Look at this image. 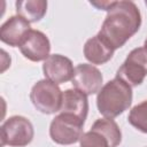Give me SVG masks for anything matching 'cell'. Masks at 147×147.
Returning <instances> with one entry per match:
<instances>
[{"label":"cell","instance_id":"8","mask_svg":"<svg viewBox=\"0 0 147 147\" xmlns=\"http://www.w3.org/2000/svg\"><path fill=\"white\" fill-rule=\"evenodd\" d=\"M20 51L25 59L32 62L45 61L51 55V42L44 32L31 29L21 44Z\"/></svg>","mask_w":147,"mask_h":147},{"label":"cell","instance_id":"5","mask_svg":"<svg viewBox=\"0 0 147 147\" xmlns=\"http://www.w3.org/2000/svg\"><path fill=\"white\" fill-rule=\"evenodd\" d=\"M1 147L28 146L34 136L32 123L24 116L15 115L9 117L1 125Z\"/></svg>","mask_w":147,"mask_h":147},{"label":"cell","instance_id":"7","mask_svg":"<svg viewBox=\"0 0 147 147\" xmlns=\"http://www.w3.org/2000/svg\"><path fill=\"white\" fill-rule=\"evenodd\" d=\"M71 83L76 90L86 95H91L99 93L103 86V77L101 71L93 64L80 63L75 68Z\"/></svg>","mask_w":147,"mask_h":147},{"label":"cell","instance_id":"19","mask_svg":"<svg viewBox=\"0 0 147 147\" xmlns=\"http://www.w3.org/2000/svg\"><path fill=\"white\" fill-rule=\"evenodd\" d=\"M145 5H146V6H147V0H146V1H145Z\"/></svg>","mask_w":147,"mask_h":147},{"label":"cell","instance_id":"1","mask_svg":"<svg viewBox=\"0 0 147 147\" xmlns=\"http://www.w3.org/2000/svg\"><path fill=\"white\" fill-rule=\"evenodd\" d=\"M140 25L141 14L133 1H114L98 36L116 51L139 31Z\"/></svg>","mask_w":147,"mask_h":147},{"label":"cell","instance_id":"14","mask_svg":"<svg viewBox=\"0 0 147 147\" xmlns=\"http://www.w3.org/2000/svg\"><path fill=\"white\" fill-rule=\"evenodd\" d=\"M93 130L100 132L102 136L107 138L110 144V147H117L122 141V132L117 123L113 118H99L96 119L92 127Z\"/></svg>","mask_w":147,"mask_h":147},{"label":"cell","instance_id":"9","mask_svg":"<svg viewBox=\"0 0 147 147\" xmlns=\"http://www.w3.org/2000/svg\"><path fill=\"white\" fill-rule=\"evenodd\" d=\"M42 71L46 79L59 85L72 79L75 68L69 57L61 54H52L44 61Z\"/></svg>","mask_w":147,"mask_h":147},{"label":"cell","instance_id":"10","mask_svg":"<svg viewBox=\"0 0 147 147\" xmlns=\"http://www.w3.org/2000/svg\"><path fill=\"white\" fill-rule=\"evenodd\" d=\"M31 30L30 23L23 17L15 15L9 17L0 28V39L6 45L20 47Z\"/></svg>","mask_w":147,"mask_h":147},{"label":"cell","instance_id":"3","mask_svg":"<svg viewBox=\"0 0 147 147\" xmlns=\"http://www.w3.org/2000/svg\"><path fill=\"white\" fill-rule=\"evenodd\" d=\"M62 98L63 92L59 85L48 79L38 80L30 92V100L34 108L46 115L60 111Z\"/></svg>","mask_w":147,"mask_h":147},{"label":"cell","instance_id":"18","mask_svg":"<svg viewBox=\"0 0 147 147\" xmlns=\"http://www.w3.org/2000/svg\"><path fill=\"white\" fill-rule=\"evenodd\" d=\"M144 48L147 51V38H146V40H145V42H144Z\"/></svg>","mask_w":147,"mask_h":147},{"label":"cell","instance_id":"11","mask_svg":"<svg viewBox=\"0 0 147 147\" xmlns=\"http://www.w3.org/2000/svg\"><path fill=\"white\" fill-rule=\"evenodd\" d=\"M60 113L74 115L85 122L88 113L87 95L76 88H69L63 92L62 106Z\"/></svg>","mask_w":147,"mask_h":147},{"label":"cell","instance_id":"15","mask_svg":"<svg viewBox=\"0 0 147 147\" xmlns=\"http://www.w3.org/2000/svg\"><path fill=\"white\" fill-rule=\"evenodd\" d=\"M129 123L142 133H147V100L136 105L129 113Z\"/></svg>","mask_w":147,"mask_h":147},{"label":"cell","instance_id":"12","mask_svg":"<svg viewBox=\"0 0 147 147\" xmlns=\"http://www.w3.org/2000/svg\"><path fill=\"white\" fill-rule=\"evenodd\" d=\"M84 56L92 64H105L114 55V49L98 34L87 39L84 45Z\"/></svg>","mask_w":147,"mask_h":147},{"label":"cell","instance_id":"2","mask_svg":"<svg viewBox=\"0 0 147 147\" xmlns=\"http://www.w3.org/2000/svg\"><path fill=\"white\" fill-rule=\"evenodd\" d=\"M132 103V87L115 77L106 83L96 95L99 113L106 118H115L130 108Z\"/></svg>","mask_w":147,"mask_h":147},{"label":"cell","instance_id":"17","mask_svg":"<svg viewBox=\"0 0 147 147\" xmlns=\"http://www.w3.org/2000/svg\"><path fill=\"white\" fill-rule=\"evenodd\" d=\"M113 2L114 1H91L90 3L92 6H94V7H96L98 9H102V10H107L108 11V9L111 7Z\"/></svg>","mask_w":147,"mask_h":147},{"label":"cell","instance_id":"6","mask_svg":"<svg viewBox=\"0 0 147 147\" xmlns=\"http://www.w3.org/2000/svg\"><path fill=\"white\" fill-rule=\"evenodd\" d=\"M147 76V51L144 47L132 49L123 64L118 68L116 77L131 87L140 85Z\"/></svg>","mask_w":147,"mask_h":147},{"label":"cell","instance_id":"16","mask_svg":"<svg viewBox=\"0 0 147 147\" xmlns=\"http://www.w3.org/2000/svg\"><path fill=\"white\" fill-rule=\"evenodd\" d=\"M79 146L80 147H110V144L105 136L91 129L90 131L85 132L82 136V138L79 139Z\"/></svg>","mask_w":147,"mask_h":147},{"label":"cell","instance_id":"4","mask_svg":"<svg viewBox=\"0 0 147 147\" xmlns=\"http://www.w3.org/2000/svg\"><path fill=\"white\" fill-rule=\"evenodd\" d=\"M84 121L70 115L60 113L49 124V137L59 145H72L84 134Z\"/></svg>","mask_w":147,"mask_h":147},{"label":"cell","instance_id":"13","mask_svg":"<svg viewBox=\"0 0 147 147\" xmlns=\"http://www.w3.org/2000/svg\"><path fill=\"white\" fill-rule=\"evenodd\" d=\"M16 13L29 23L40 21L47 11V1L45 0H22L16 1Z\"/></svg>","mask_w":147,"mask_h":147}]
</instances>
